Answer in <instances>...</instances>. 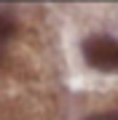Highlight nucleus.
<instances>
[{
    "instance_id": "obj_3",
    "label": "nucleus",
    "mask_w": 118,
    "mask_h": 120,
    "mask_svg": "<svg viewBox=\"0 0 118 120\" xmlns=\"http://www.w3.org/2000/svg\"><path fill=\"white\" fill-rule=\"evenodd\" d=\"M86 120H118V109H113V112H99V115H89Z\"/></svg>"
},
{
    "instance_id": "obj_1",
    "label": "nucleus",
    "mask_w": 118,
    "mask_h": 120,
    "mask_svg": "<svg viewBox=\"0 0 118 120\" xmlns=\"http://www.w3.org/2000/svg\"><path fill=\"white\" fill-rule=\"evenodd\" d=\"M83 59L99 72H118V40L110 35H91L83 40Z\"/></svg>"
},
{
    "instance_id": "obj_2",
    "label": "nucleus",
    "mask_w": 118,
    "mask_h": 120,
    "mask_svg": "<svg viewBox=\"0 0 118 120\" xmlns=\"http://www.w3.org/2000/svg\"><path fill=\"white\" fill-rule=\"evenodd\" d=\"M13 32H16V22H13V16H8L5 11H0V48H3L5 40L13 38Z\"/></svg>"
}]
</instances>
